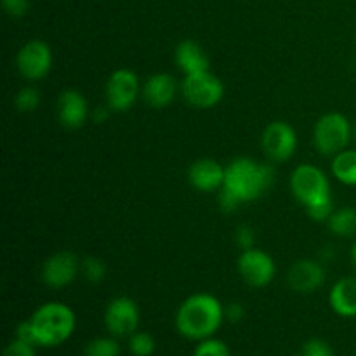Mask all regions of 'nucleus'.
Instances as JSON below:
<instances>
[{
    "mask_svg": "<svg viewBox=\"0 0 356 356\" xmlns=\"http://www.w3.org/2000/svg\"><path fill=\"white\" fill-rule=\"evenodd\" d=\"M193 356H232V351H229L226 343L214 339V337H209V339L200 341L197 344Z\"/></svg>",
    "mask_w": 356,
    "mask_h": 356,
    "instance_id": "25",
    "label": "nucleus"
},
{
    "mask_svg": "<svg viewBox=\"0 0 356 356\" xmlns=\"http://www.w3.org/2000/svg\"><path fill=\"white\" fill-rule=\"evenodd\" d=\"M33 344L23 343V341L16 339L14 337L9 344L3 350V356H37V351H35Z\"/></svg>",
    "mask_w": 356,
    "mask_h": 356,
    "instance_id": "29",
    "label": "nucleus"
},
{
    "mask_svg": "<svg viewBox=\"0 0 356 356\" xmlns=\"http://www.w3.org/2000/svg\"><path fill=\"white\" fill-rule=\"evenodd\" d=\"M240 204H242V200L236 195H233L229 190H226L225 186L218 191V205L226 214H232V212L238 211Z\"/></svg>",
    "mask_w": 356,
    "mask_h": 356,
    "instance_id": "28",
    "label": "nucleus"
},
{
    "mask_svg": "<svg viewBox=\"0 0 356 356\" xmlns=\"http://www.w3.org/2000/svg\"><path fill=\"white\" fill-rule=\"evenodd\" d=\"M235 242L242 250L252 249L254 243H256V235H254V229L250 228V226H240V228H236Z\"/></svg>",
    "mask_w": 356,
    "mask_h": 356,
    "instance_id": "30",
    "label": "nucleus"
},
{
    "mask_svg": "<svg viewBox=\"0 0 356 356\" xmlns=\"http://www.w3.org/2000/svg\"><path fill=\"white\" fill-rule=\"evenodd\" d=\"M110 106H99V108H96V110L92 111V115H90V117H92V120L96 122V124H104V122L108 120V117H110Z\"/></svg>",
    "mask_w": 356,
    "mask_h": 356,
    "instance_id": "34",
    "label": "nucleus"
},
{
    "mask_svg": "<svg viewBox=\"0 0 356 356\" xmlns=\"http://www.w3.org/2000/svg\"><path fill=\"white\" fill-rule=\"evenodd\" d=\"M334 198H330V200H325V202H320V204H315L312 205V207H306V212H308L309 218L313 219V221H329L330 216L334 214Z\"/></svg>",
    "mask_w": 356,
    "mask_h": 356,
    "instance_id": "26",
    "label": "nucleus"
},
{
    "mask_svg": "<svg viewBox=\"0 0 356 356\" xmlns=\"http://www.w3.org/2000/svg\"><path fill=\"white\" fill-rule=\"evenodd\" d=\"M332 176L344 186H356V149H343L332 159Z\"/></svg>",
    "mask_w": 356,
    "mask_h": 356,
    "instance_id": "19",
    "label": "nucleus"
},
{
    "mask_svg": "<svg viewBox=\"0 0 356 356\" xmlns=\"http://www.w3.org/2000/svg\"><path fill=\"white\" fill-rule=\"evenodd\" d=\"M275 181V169L268 163H259L247 156L232 160L226 165L225 188L243 202L259 198L271 188Z\"/></svg>",
    "mask_w": 356,
    "mask_h": 356,
    "instance_id": "2",
    "label": "nucleus"
},
{
    "mask_svg": "<svg viewBox=\"0 0 356 356\" xmlns=\"http://www.w3.org/2000/svg\"><path fill=\"white\" fill-rule=\"evenodd\" d=\"M225 306L216 296L193 294L181 302L176 313V329L190 341H200L214 337L225 322Z\"/></svg>",
    "mask_w": 356,
    "mask_h": 356,
    "instance_id": "1",
    "label": "nucleus"
},
{
    "mask_svg": "<svg viewBox=\"0 0 356 356\" xmlns=\"http://www.w3.org/2000/svg\"><path fill=\"white\" fill-rule=\"evenodd\" d=\"M17 72L23 79L37 82L47 76L52 68V51L44 40H30L17 51Z\"/></svg>",
    "mask_w": 356,
    "mask_h": 356,
    "instance_id": "11",
    "label": "nucleus"
},
{
    "mask_svg": "<svg viewBox=\"0 0 356 356\" xmlns=\"http://www.w3.org/2000/svg\"><path fill=\"white\" fill-rule=\"evenodd\" d=\"M174 61L176 66L186 75H195V73L209 72L211 70V61L204 49L193 40H183L177 44L174 51Z\"/></svg>",
    "mask_w": 356,
    "mask_h": 356,
    "instance_id": "17",
    "label": "nucleus"
},
{
    "mask_svg": "<svg viewBox=\"0 0 356 356\" xmlns=\"http://www.w3.org/2000/svg\"><path fill=\"white\" fill-rule=\"evenodd\" d=\"M89 117L86 96L75 89H66L58 97V118L63 127L80 129Z\"/></svg>",
    "mask_w": 356,
    "mask_h": 356,
    "instance_id": "15",
    "label": "nucleus"
},
{
    "mask_svg": "<svg viewBox=\"0 0 356 356\" xmlns=\"http://www.w3.org/2000/svg\"><path fill=\"white\" fill-rule=\"evenodd\" d=\"M291 191L305 207L320 204L332 198L330 181L320 167L313 163H301L291 174Z\"/></svg>",
    "mask_w": 356,
    "mask_h": 356,
    "instance_id": "5",
    "label": "nucleus"
},
{
    "mask_svg": "<svg viewBox=\"0 0 356 356\" xmlns=\"http://www.w3.org/2000/svg\"><path fill=\"white\" fill-rule=\"evenodd\" d=\"M353 138V125L343 113H327L318 118L313 129V145L320 155L336 156L348 148Z\"/></svg>",
    "mask_w": 356,
    "mask_h": 356,
    "instance_id": "4",
    "label": "nucleus"
},
{
    "mask_svg": "<svg viewBox=\"0 0 356 356\" xmlns=\"http://www.w3.org/2000/svg\"><path fill=\"white\" fill-rule=\"evenodd\" d=\"M325 268L315 259H301L292 264L287 273V284L299 294H312L325 284Z\"/></svg>",
    "mask_w": 356,
    "mask_h": 356,
    "instance_id": "13",
    "label": "nucleus"
},
{
    "mask_svg": "<svg viewBox=\"0 0 356 356\" xmlns=\"http://www.w3.org/2000/svg\"><path fill=\"white\" fill-rule=\"evenodd\" d=\"M40 101L42 97H40V92H38V89H35V87L31 86H26L16 94L14 103H16L17 111H21V113H31V111L37 110Z\"/></svg>",
    "mask_w": 356,
    "mask_h": 356,
    "instance_id": "23",
    "label": "nucleus"
},
{
    "mask_svg": "<svg viewBox=\"0 0 356 356\" xmlns=\"http://www.w3.org/2000/svg\"><path fill=\"white\" fill-rule=\"evenodd\" d=\"M245 316V309L240 302H229L225 306V318L232 323H238Z\"/></svg>",
    "mask_w": 356,
    "mask_h": 356,
    "instance_id": "33",
    "label": "nucleus"
},
{
    "mask_svg": "<svg viewBox=\"0 0 356 356\" xmlns=\"http://www.w3.org/2000/svg\"><path fill=\"white\" fill-rule=\"evenodd\" d=\"M329 305L336 315L343 318L356 316V277H344L332 285L329 292Z\"/></svg>",
    "mask_w": 356,
    "mask_h": 356,
    "instance_id": "18",
    "label": "nucleus"
},
{
    "mask_svg": "<svg viewBox=\"0 0 356 356\" xmlns=\"http://www.w3.org/2000/svg\"><path fill=\"white\" fill-rule=\"evenodd\" d=\"M294 356H305V355H302V353H301V355H294Z\"/></svg>",
    "mask_w": 356,
    "mask_h": 356,
    "instance_id": "37",
    "label": "nucleus"
},
{
    "mask_svg": "<svg viewBox=\"0 0 356 356\" xmlns=\"http://www.w3.org/2000/svg\"><path fill=\"white\" fill-rule=\"evenodd\" d=\"M141 313L138 302L127 296H118L104 309V327L113 337H131L138 330Z\"/></svg>",
    "mask_w": 356,
    "mask_h": 356,
    "instance_id": "7",
    "label": "nucleus"
},
{
    "mask_svg": "<svg viewBox=\"0 0 356 356\" xmlns=\"http://www.w3.org/2000/svg\"><path fill=\"white\" fill-rule=\"evenodd\" d=\"M106 104L115 113L129 111L139 97V79L132 70H115L106 82Z\"/></svg>",
    "mask_w": 356,
    "mask_h": 356,
    "instance_id": "8",
    "label": "nucleus"
},
{
    "mask_svg": "<svg viewBox=\"0 0 356 356\" xmlns=\"http://www.w3.org/2000/svg\"><path fill=\"white\" fill-rule=\"evenodd\" d=\"M3 10L13 17H23L30 9V0H2Z\"/></svg>",
    "mask_w": 356,
    "mask_h": 356,
    "instance_id": "31",
    "label": "nucleus"
},
{
    "mask_svg": "<svg viewBox=\"0 0 356 356\" xmlns=\"http://www.w3.org/2000/svg\"><path fill=\"white\" fill-rule=\"evenodd\" d=\"M353 138H355V141H356V122H355V125H353Z\"/></svg>",
    "mask_w": 356,
    "mask_h": 356,
    "instance_id": "36",
    "label": "nucleus"
},
{
    "mask_svg": "<svg viewBox=\"0 0 356 356\" xmlns=\"http://www.w3.org/2000/svg\"><path fill=\"white\" fill-rule=\"evenodd\" d=\"M80 270H82V264L79 257L73 252L63 250L45 259L42 266V280L47 287L63 289L75 280Z\"/></svg>",
    "mask_w": 356,
    "mask_h": 356,
    "instance_id": "12",
    "label": "nucleus"
},
{
    "mask_svg": "<svg viewBox=\"0 0 356 356\" xmlns=\"http://www.w3.org/2000/svg\"><path fill=\"white\" fill-rule=\"evenodd\" d=\"M261 146L273 162H287L298 149V132L287 122H271L261 136Z\"/></svg>",
    "mask_w": 356,
    "mask_h": 356,
    "instance_id": "10",
    "label": "nucleus"
},
{
    "mask_svg": "<svg viewBox=\"0 0 356 356\" xmlns=\"http://www.w3.org/2000/svg\"><path fill=\"white\" fill-rule=\"evenodd\" d=\"M177 80L169 73H155L148 76L143 86V99L148 106L162 110L167 108L177 96Z\"/></svg>",
    "mask_w": 356,
    "mask_h": 356,
    "instance_id": "16",
    "label": "nucleus"
},
{
    "mask_svg": "<svg viewBox=\"0 0 356 356\" xmlns=\"http://www.w3.org/2000/svg\"><path fill=\"white\" fill-rule=\"evenodd\" d=\"M82 273L90 284H99L106 277V264L99 257L89 256L82 261Z\"/></svg>",
    "mask_w": 356,
    "mask_h": 356,
    "instance_id": "24",
    "label": "nucleus"
},
{
    "mask_svg": "<svg viewBox=\"0 0 356 356\" xmlns=\"http://www.w3.org/2000/svg\"><path fill=\"white\" fill-rule=\"evenodd\" d=\"M355 42H356V35H355Z\"/></svg>",
    "mask_w": 356,
    "mask_h": 356,
    "instance_id": "38",
    "label": "nucleus"
},
{
    "mask_svg": "<svg viewBox=\"0 0 356 356\" xmlns=\"http://www.w3.org/2000/svg\"><path fill=\"white\" fill-rule=\"evenodd\" d=\"M37 346L56 348L70 339L75 332L76 316L68 305L59 301L38 306L30 318Z\"/></svg>",
    "mask_w": 356,
    "mask_h": 356,
    "instance_id": "3",
    "label": "nucleus"
},
{
    "mask_svg": "<svg viewBox=\"0 0 356 356\" xmlns=\"http://www.w3.org/2000/svg\"><path fill=\"white\" fill-rule=\"evenodd\" d=\"M181 94L190 106L198 110L214 108L221 103L225 96V86L214 73L202 72L195 75H186L181 82Z\"/></svg>",
    "mask_w": 356,
    "mask_h": 356,
    "instance_id": "6",
    "label": "nucleus"
},
{
    "mask_svg": "<svg viewBox=\"0 0 356 356\" xmlns=\"http://www.w3.org/2000/svg\"><path fill=\"white\" fill-rule=\"evenodd\" d=\"M302 355L305 356H334V350L329 343L323 339H309L302 344Z\"/></svg>",
    "mask_w": 356,
    "mask_h": 356,
    "instance_id": "27",
    "label": "nucleus"
},
{
    "mask_svg": "<svg viewBox=\"0 0 356 356\" xmlns=\"http://www.w3.org/2000/svg\"><path fill=\"white\" fill-rule=\"evenodd\" d=\"M155 339L152 334L141 332L136 330L131 337H129V351L132 356H152L155 353Z\"/></svg>",
    "mask_w": 356,
    "mask_h": 356,
    "instance_id": "22",
    "label": "nucleus"
},
{
    "mask_svg": "<svg viewBox=\"0 0 356 356\" xmlns=\"http://www.w3.org/2000/svg\"><path fill=\"white\" fill-rule=\"evenodd\" d=\"M225 176L226 167L212 159L197 160L188 169V181L195 190L202 191V193L221 190L225 186Z\"/></svg>",
    "mask_w": 356,
    "mask_h": 356,
    "instance_id": "14",
    "label": "nucleus"
},
{
    "mask_svg": "<svg viewBox=\"0 0 356 356\" xmlns=\"http://www.w3.org/2000/svg\"><path fill=\"white\" fill-rule=\"evenodd\" d=\"M83 356H120V344L115 337H96L87 344Z\"/></svg>",
    "mask_w": 356,
    "mask_h": 356,
    "instance_id": "21",
    "label": "nucleus"
},
{
    "mask_svg": "<svg viewBox=\"0 0 356 356\" xmlns=\"http://www.w3.org/2000/svg\"><path fill=\"white\" fill-rule=\"evenodd\" d=\"M350 259H351V264H353L355 271H356V242L351 245V250H350Z\"/></svg>",
    "mask_w": 356,
    "mask_h": 356,
    "instance_id": "35",
    "label": "nucleus"
},
{
    "mask_svg": "<svg viewBox=\"0 0 356 356\" xmlns=\"http://www.w3.org/2000/svg\"><path fill=\"white\" fill-rule=\"evenodd\" d=\"M236 268H238L242 280L254 289L270 285L277 275V264H275L273 257L264 250L254 249V247L242 250L238 261H236Z\"/></svg>",
    "mask_w": 356,
    "mask_h": 356,
    "instance_id": "9",
    "label": "nucleus"
},
{
    "mask_svg": "<svg viewBox=\"0 0 356 356\" xmlns=\"http://www.w3.org/2000/svg\"><path fill=\"white\" fill-rule=\"evenodd\" d=\"M16 339H19V341H23V343H28V344H33V346H37V337H35L33 327H31L30 320H26V322H21L19 325H17Z\"/></svg>",
    "mask_w": 356,
    "mask_h": 356,
    "instance_id": "32",
    "label": "nucleus"
},
{
    "mask_svg": "<svg viewBox=\"0 0 356 356\" xmlns=\"http://www.w3.org/2000/svg\"><path fill=\"white\" fill-rule=\"evenodd\" d=\"M330 232L341 238H351L356 235V209L344 207L334 211L327 221Z\"/></svg>",
    "mask_w": 356,
    "mask_h": 356,
    "instance_id": "20",
    "label": "nucleus"
}]
</instances>
